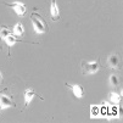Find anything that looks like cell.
<instances>
[{
  "mask_svg": "<svg viewBox=\"0 0 123 123\" xmlns=\"http://www.w3.org/2000/svg\"><path fill=\"white\" fill-rule=\"evenodd\" d=\"M31 18H32V22H33V27H34V29H36L37 33H45L49 29L46 22L44 21V18L39 13L33 12L31 15Z\"/></svg>",
  "mask_w": 123,
  "mask_h": 123,
  "instance_id": "obj_1",
  "label": "cell"
},
{
  "mask_svg": "<svg viewBox=\"0 0 123 123\" xmlns=\"http://www.w3.org/2000/svg\"><path fill=\"white\" fill-rule=\"evenodd\" d=\"M100 68V61L94 60V61H83L82 62V71L83 74H93L99 71Z\"/></svg>",
  "mask_w": 123,
  "mask_h": 123,
  "instance_id": "obj_2",
  "label": "cell"
},
{
  "mask_svg": "<svg viewBox=\"0 0 123 123\" xmlns=\"http://www.w3.org/2000/svg\"><path fill=\"white\" fill-rule=\"evenodd\" d=\"M6 6H10L18 16H25L26 13V5L22 4V3H11V4H5Z\"/></svg>",
  "mask_w": 123,
  "mask_h": 123,
  "instance_id": "obj_3",
  "label": "cell"
},
{
  "mask_svg": "<svg viewBox=\"0 0 123 123\" xmlns=\"http://www.w3.org/2000/svg\"><path fill=\"white\" fill-rule=\"evenodd\" d=\"M66 86L69 88V89L73 92V94H74V96H76L77 99H80V98L84 96V89H83L82 85H79V84H73V85H72V84L66 83Z\"/></svg>",
  "mask_w": 123,
  "mask_h": 123,
  "instance_id": "obj_4",
  "label": "cell"
},
{
  "mask_svg": "<svg viewBox=\"0 0 123 123\" xmlns=\"http://www.w3.org/2000/svg\"><path fill=\"white\" fill-rule=\"evenodd\" d=\"M50 15H51V18L54 21H57L60 18V10L57 7L56 4V0H51V5H50Z\"/></svg>",
  "mask_w": 123,
  "mask_h": 123,
  "instance_id": "obj_5",
  "label": "cell"
},
{
  "mask_svg": "<svg viewBox=\"0 0 123 123\" xmlns=\"http://www.w3.org/2000/svg\"><path fill=\"white\" fill-rule=\"evenodd\" d=\"M11 106H13L12 100H11L7 95H5V94L0 95V109L4 110V109H9V107H11Z\"/></svg>",
  "mask_w": 123,
  "mask_h": 123,
  "instance_id": "obj_6",
  "label": "cell"
},
{
  "mask_svg": "<svg viewBox=\"0 0 123 123\" xmlns=\"http://www.w3.org/2000/svg\"><path fill=\"white\" fill-rule=\"evenodd\" d=\"M34 96H36V93H34L32 88H28V89L25 90V107H27L31 104V101L34 99Z\"/></svg>",
  "mask_w": 123,
  "mask_h": 123,
  "instance_id": "obj_7",
  "label": "cell"
},
{
  "mask_svg": "<svg viewBox=\"0 0 123 123\" xmlns=\"http://www.w3.org/2000/svg\"><path fill=\"white\" fill-rule=\"evenodd\" d=\"M107 65L111 67V68H118V65H119V56L116 55V54H112L107 57Z\"/></svg>",
  "mask_w": 123,
  "mask_h": 123,
  "instance_id": "obj_8",
  "label": "cell"
},
{
  "mask_svg": "<svg viewBox=\"0 0 123 123\" xmlns=\"http://www.w3.org/2000/svg\"><path fill=\"white\" fill-rule=\"evenodd\" d=\"M25 34V31H23V26L21 23H17L15 27H13V36H17V37H22Z\"/></svg>",
  "mask_w": 123,
  "mask_h": 123,
  "instance_id": "obj_9",
  "label": "cell"
},
{
  "mask_svg": "<svg viewBox=\"0 0 123 123\" xmlns=\"http://www.w3.org/2000/svg\"><path fill=\"white\" fill-rule=\"evenodd\" d=\"M109 99H110V101H111L112 104H118V102L121 101V95L117 94V93H110Z\"/></svg>",
  "mask_w": 123,
  "mask_h": 123,
  "instance_id": "obj_10",
  "label": "cell"
},
{
  "mask_svg": "<svg viewBox=\"0 0 123 123\" xmlns=\"http://www.w3.org/2000/svg\"><path fill=\"white\" fill-rule=\"evenodd\" d=\"M4 40H5V43H6V45H7V46H12V45H13V44H16V42H17L16 37H15V36H12V34L7 36Z\"/></svg>",
  "mask_w": 123,
  "mask_h": 123,
  "instance_id": "obj_11",
  "label": "cell"
},
{
  "mask_svg": "<svg viewBox=\"0 0 123 123\" xmlns=\"http://www.w3.org/2000/svg\"><path fill=\"white\" fill-rule=\"evenodd\" d=\"M10 34H11V32L7 28H5V27L0 28V39H5L7 36H10Z\"/></svg>",
  "mask_w": 123,
  "mask_h": 123,
  "instance_id": "obj_12",
  "label": "cell"
},
{
  "mask_svg": "<svg viewBox=\"0 0 123 123\" xmlns=\"http://www.w3.org/2000/svg\"><path fill=\"white\" fill-rule=\"evenodd\" d=\"M110 84H111L112 86H118L119 79H118V77H117L116 74H111V76H110Z\"/></svg>",
  "mask_w": 123,
  "mask_h": 123,
  "instance_id": "obj_13",
  "label": "cell"
},
{
  "mask_svg": "<svg viewBox=\"0 0 123 123\" xmlns=\"http://www.w3.org/2000/svg\"><path fill=\"white\" fill-rule=\"evenodd\" d=\"M98 111H99V107L98 106H92V117H95Z\"/></svg>",
  "mask_w": 123,
  "mask_h": 123,
  "instance_id": "obj_14",
  "label": "cell"
},
{
  "mask_svg": "<svg viewBox=\"0 0 123 123\" xmlns=\"http://www.w3.org/2000/svg\"><path fill=\"white\" fill-rule=\"evenodd\" d=\"M1 79H3V77H1V73H0V82H1Z\"/></svg>",
  "mask_w": 123,
  "mask_h": 123,
  "instance_id": "obj_15",
  "label": "cell"
}]
</instances>
